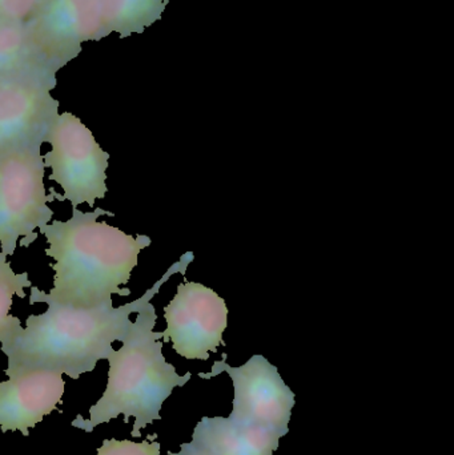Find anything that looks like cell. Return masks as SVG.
Here are the masks:
<instances>
[{
    "label": "cell",
    "mask_w": 454,
    "mask_h": 455,
    "mask_svg": "<svg viewBox=\"0 0 454 455\" xmlns=\"http://www.w3.org/2000/svg\"><path fill=\"white\" fill-rule=\"evenodd\" d=\"M194 259L195 254L187 251L140 299L123 307H72L48 302L44 313L29 315L26 326L3 342L2 352L7 357L5 376L47 369L77 379L95 371L99 361L107 360L114 352L112 344L122 342L130 331L131 315L151 301L171 275H186Z\"/></svg>",
    "instance_id": "obj_1"
},
{
    "label": "cell",
    "mask_w": 454,
    "mask_h": 455,
    "mask_svg": "<svg viewBox=\"0 0 454 455\" xmlns=\"http://www.w3.org/2000/svg\"><path fill=\"white\" fill-rule=\"evenodd\" d=\"M115 213L96 208L80 212L72 208V218L52 221L40 233L48 243L45 254L53 259V286L44 293L31 286L29 302H52L72 307H96L112 304V294L130 296L123 285L138 267L139 254L151 245L146 235H131L119 228L98 221Z\"/></svg>",
    "instance_id": "obj_2"
},
{
    "label": "cell",
    "mask_w": 454,
    "mask_h": 455,
    "mask_svg": "<svg viewBox=\"0 0 454 455\" xmlns=\"http://www.w3.org/2000/svg\"><path fill=\"white\" fill-rule=\"evenodd\" d=\"M156 320V310L151 301L136 312L122 347L114 349L107 358L108 382L103 395L91 406L90 419L77 416L72 427L92 433L119 416L124 417L125 424L133 417L135 424L131 435L140 437L141 430L162 419L163 403L176 387H184L192 374L180 376L175 366L165 360L163 333L154 331Z\"/></svg>",
    "instance_id": "obj_3"
},
{
    "label": "cell",
    "mask_w": 454,
    "mask_h": 455,
    "mask_svg": "<svg viewBox=\"0 0 454 455\" xmlns=\"http://www.w3.org/2000/svg\"><path fill=\"white\" fill-rule=\"evenodd\" d=\"M42 146H31L0 155V253L12 256L19 245L29 248L36 229L51 223L53 211L44 187Z\"/></svg>",
    "instance_id": "obj_4"
},
{
    "label": "cell",
    "mask_w": 454,
    "mask_h": 455,
    "mask_svg": "<svg viewBox=\"0 0 454 455\" xmlns=\"http://www.w3.org/2000/svg\"><path fill=\"white\" fill-rule=\"evenodd\" d=\"M44 143L51 146L43 156L44 168L52 170L50 180L63 189V196L55 192V199L68 200L72 208L82 204L93 208L107 196L109 155L79 117L69 112L59 114L45 133Z\"/></svg>",
    "instance_id": "obj_5"
},
{
    "label": "cell",
    "mask_w": 454,
    "mask_h": 455,
    "mask_svg": "<svg viewBox=\"0 0 454 455\" xmlns=\"http://www.w3.org/2000/svg\"><path fill=\"white\" fill-rule=\"evenodd\" d=\"M221 373L228 374L234 384V406L229 419L275 430L282 437L288 435L296 397L276 366L263 355H255L244 365L234 368L223 355V361H216L212 371L200 373L199 377L210 379Z\"/></svg>",
    "instance_id": "obj_6"
},
{
    "label": "cell",
    "mask_w": 454,
    "mask_h": 455,
    "mask_svg": "<svg viewBox=\"0 0 454 455\" xmlns=\"http://www.w3.org/2000/svg\"><path fill=\"white\" fill-rule=\"evenodd\" d=\"M26 29L35 52L56 72L79 55L83 43L106 36L101 0H39Z\"/></svg>",
    "instance_id": "obj_7"
},
{
    "label": "cell",
    "mask_w": 454,
    "mask_h": 455,
    "mask_svg": "<svg viewBox=\"0 0 454 455\" xmlns=\"http://www.w3.org/2000/svg\"><path fill=\"white\" fill-rule=\"evenodd\" d=\"M167 329L163 342L187 360L207 361L211 353L226 345L223 333L228 326V307L223 297L199 283H180L172 301L164 307Z\"/></svg>",
    "instance_id": "obj_8"
},
{
    "label": "cell",
    "mask_w": 454,
    "mask_h": 455,
    "mask_svg": "<svg viewBox=\"0 0 454 455\" xmlns=\"http://www.w3.org/2000/svg\"><path fill=\"white\" fill-rule=\"evenodd\" d=\"M55 85L45 77L0 80V155L43 146L59 115V101L51 96Z\"/></svg>",
    "instance_id": "obj_9"
},
{
    "label": "cell",
    "mask_w": 454,
    "mask_h": 455,
    "mask_svg": "<svg viewBox=\"0 0 454 455\" xmlns=\"http://www.w3.org/2000/svg\"><path fill=\"white\" fill-rule=\"evenodd\" d=\"M7 377L0 381V430L28 437L29 429L58 411L66 392L63 374L32 369Z\"/></svg>",
    "instance_id": "obj_10"
},
{
    "label": "cell",
    "mask_w": 454,
    "mask_h": 455,
    "mask_svg": "<svg viewBox=\"0 0 454 455\" xmlns=\"http://www.w3.org/2000/svg\"><path fill=\"white\" fill-rule=\"evenodd\" d=\"M279 433L224 417H204L195 427L192 443L211 455H274Z\"/></svg>",
    "instance_id": "obj_11"
},
{
    "label": "cell",
    "mask_w": 454,
    "mask_h": 455,
    "mask_svg": "<svg viewBox=\"0 0 454 455\" xmlns=\"http://www.w3.org/2000/svg\"><path fill=\"white\" fill-rule=\"evenodd\" d=\"M55 74L35 52L26 24L0 20V80L55 79Z\"/></svg>",
    "instance_id": "obj_12"
},
{
    "label": "cell",
    "mask_w": 454,
    "mask_h": 455,
    "mask_svg": "<svg viewBox=\"0 0 454 455\" xmlns=\"http://www.w3.org/2000/svg\"><path fill=\"white\" fill-rule=\"evenodd\" d=\"M168 0H101L103 27L107 35L130 36L141 34L162 18Z\"/></svg>",
    "instance_id": "obj_13"
},
{
    "label": "cell",
    "mask_w": 454,
    "mask_h": 455,
    "mask_svg": "<svg viewBox=\"0 0 454 455\" xmlns=\"http://www.w3.org/2000/svg\"><path fill=\"white\" fill-rule=\"evenodd\" d=\"M28 273L13 272L7 257L0 253V344L10 339L21 328L20 320L10 315L13 297H26L27 288H31Z\"/></svg>",
    "instance_id": "obj_14"
},
{
    "label": "cell",
    "mask_w": 454,
    "mask_h": 455,
    "mask_svg": "<svg viewBox=\"0 0 454 455\" xmlns=\"http://www.w3.org/2000/svg\"><path fill=\"white\" fill-rule=\"evenodd\" d=\"M157 435L149 440L133 443L130 440H104L96 455H160L162 445L156 441Z\"/></svg>",
    "instance_id": "obj_15"
},
{
    "label": "cell",
    "mask_w": 454,
    "mask_h": 455,
    "mask_svg": "<svg viewBox=\"0 0 454 455\" xmlns=\"http://www.w3.org/2000/svg\"><path fill=\"white\" fill-rule=\"evenodd\" d=\"M39 0H0V20L27 24Z\"/></svg>",
    "instance_id": "obj_16"
},
{
    "label": "cell",
    "mask_w": 454,
    "mask_h": 455,
    "mask_svg": "<svg viewBox=\"0 0 454 455\" xmlns=\"http://www.w3.org/2000/svg\"><path fill=\"white\" fill-rule=\"evenodd\" d=\"M168 455H211L208 453L207 451H204V449L200 448L199 445H196V443H183V445L180 446V451H178V453H173V451H168Z\"/></svg>",
    "instance_id": "obj_17"
}]
</instances>
